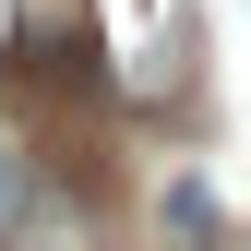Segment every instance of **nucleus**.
Wrapping results in <instances>:
<instances>
[{
    "label": "nucleus",
    "mask_w": 251,
    "mask_h": 251,
    "mask_svg": "<svg viewBox=\"0 0 251 251\" xmlns=\"http://www.w3.org/2000/svg\"><path fill=\"white\" fill-rule=\"evenodd\" d=\"M0 84H12L24 108H48V120H84L108 96V60H96V24L72 12V0H60L48 24H12V36H0Z\"/></svg>",
    "instance_id": "obj_1"
},
{
    "label": "nucleus",
    "mask_w": 251,
    "mask_h": 251,
    "mask_svg": "<svg viewBox=\"0 0 251 251\" xmlns=\"http://www.w3.org/2000/svg\"><path fill=\"white\" fill-rule=\"evenodd\" d=\"M24 215H36V168H24V155H0V227H24Z\"/></svg>",
    "instance_id": "obj_2"
}]
</instances>
